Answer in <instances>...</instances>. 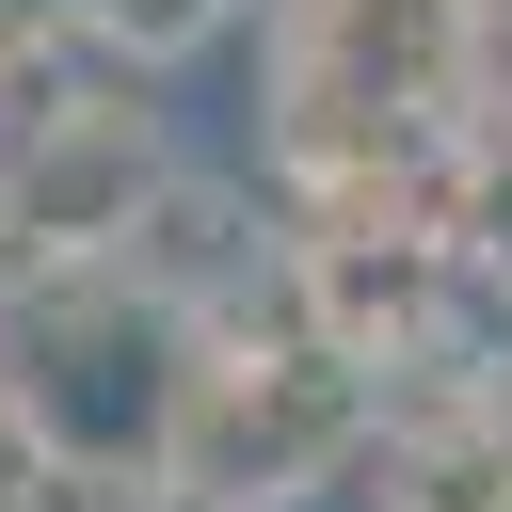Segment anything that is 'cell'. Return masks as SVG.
<instances>
[{
    "label": "cell",
    "mask_w": 512,
    "mask_h": 512,
    "mask_svg": "<svg viewBox=\"0 0 512 512\" xmlns=\"http://www.w3.org/2000/svg\"><path fill=\"white\" fill-rule=\"evenodd\" d=\"M32 496H48V448H32V432H16V400H0V512H32Z\"/></svg>",
    "instance_id": "cell-8"
},
{
    "label": "cell",
    "mask_w": 512,
    "mask_h": 512,
    "mask_svg": "<svg viewBox=\"0 0 512 512\" xmlns=\"http://www.w3.org/2000/svg\"><path fill=\"white\" fill-rule=\"evenodd\" d=\"M32 512H192V496H176V480H48Z\"/></svg>",
    "instance_id": "cell-7"
},
{
    "label": "cell",
    "mask_w": 512,
    "mask_h": 512,
    "mask_svg": "<svg viewBox=\"0 0 512 512\" xmlns=\"http://www.w3.org/2000/svg\"><path fill=\"white\" fill-rule=\"evenodd\" d=\"M0 400L48 448V480H160L192 400V320L128 272H32L0 288Z\"/></svg>",
    "instance_id": "cell-1"
},
{
    "label": "cell",
    "mask_w": 512,
    "mask_h": 512,
    "mask_svg": "<svg viewBox=\"0 0 512 512\" xmlns=\"http://www.w3.org/2000/svg\"><path fill=\"white\" fill-rule=\"evenodd\" d=\"M368 448H384V384L352 352H320L304 304H288L272 336H240V320L192 336V400H176L160 480L192 512H320Z\"/></svg>",
    "instance_id": "cell-2"
},
{
    "label": "cell",
    "mask_w": 512,
    "mask_h": 512,
    "mask_svg": "<svg viewBox=\"0 0 512 512\" xmlns=\"http://www.w3.org/2000/svg\"><path fill=\"white\" fill-rule=\"evenodd\" d=\"M80 64H112V80H160V64H192V48H224L256 0H32Z\"/></svg>",
    "instance_id": "cell-4"
},
{
    "label": "cell",
    "mask_w": 512,
    "mask_h": 512,
    "mask_svg": "<svg viewBox=\"0 0 512 512\" xmlns=\"http://www.w3.org/2000/svg\"><path fill=\"white\" fill-rule=\"evenodd\" d=\"M48 80H64V32H48L32 0H0V128H16V112L48 96Z\"/></svg>",
    "instance_id": "cell-6"
},
{
    "label": "cell",
    "mask_w": 512,
    "mask_h": 512,
    "mask_svg": "<svg viewBox=\"0 0 512 512\" xmlns=\"http://www.w3.org/2000/svg\"><path fill=\"white\" fill-rule=\"evenodd\" d=\"M448 224L480 272H512V128H464V176H448Z\"/></svg>",
    "instance_id": "cell-5"
},
{
    "label": "cell",
    "mask_w": 512,
    "mask_h": 512,
    "mask_svg": "<svg viewBox=\"0 0 512 512\" xmlns=\"http://www.w3.org/2000/svg\"><path fill=\"white\" fill-rule=\"evenodd\" d=\"M160 192H176V144H160L144 80L64 64V80L0 128V288H32V272H112Z\"/></svg>",
    "instance_id": "cell-3"
}]
</instances>
